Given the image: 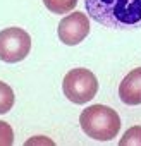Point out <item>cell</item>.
Here are the masks:
<instances>
[{
	"instance_id": "obj_1",
	"label": "cell",
	"mask_w": 141,
	"mask_h": 146,
	"mask_svg": "<svg viewBox=\"0 0 141 146\" xmlns=\"http://www.w3.org/2000/svg\"><path fill=\"white\" fill-rule=\"evenodd\" d=\"M88 16L115 31L141 29V0H84Z\"/></svg>"
},
{
	"instance_id": "obj_2",
	"label": "cell",
	"mask_w": 141,
	"mask_h": 146,
	"mask_svg": "<svg viewBox=\"0 0 141 146\" xmlns=\"http://www.w3.org/2000/svg\"><path fill=\"white\" fill-rule=\"evenodd\" d=\"M83 132L96 141H110L120 131L119 113L107 105H91L79 115Z\"/></svg>"
},
{
	"instance_id": "obj_3",
	"label": "cell",
	"mask_w": 141,
	"mask_h": 146,
	"mask_svg": "<svg viewBox=\"0 0 141 146\" xmlns=\"http://www.w3.org/2000/svg\"><path fill=\"white\" fill-rule=\"evenodd\" d=\"M62 90L67 100H70L76 105H83L91 102L96 96L98 79L90 69L76 67V69H70L65 74L62 81Z\"/></svg>"
},
{
	"instance_id": "obj_4",
	"label": "cell",
	"mask_w": 141,
	"mask_h": 146,
	"mask_svg": "<svg viewBox=\"0 0 141 146\" xmlns=\"http://www.w3.org/2000/svg\"><path fill=\"white\" fill-rule=\"evenodd\" d=\"M31 50V36L23 28H5L0 31V60L16 64L24 60Z\"/></svg>"
},
{
	"instance_id": "obj_5",
	"label": "cell",
	"mask_w": 141,
	"mask_h": 146,
	"mask_svg": "<svg viewBox=\"0 0 141 146\" xmlns=\"http://www.w3.org/2000/svg\"><path fill=\"white\" fill-rule=\"evenodd\" d=\"M59 40L64 45L74 46L84 41V38L90 35V19L84 12H70L67 14L57 28Z\"/></svg>"
},
{
	"instance_id": "obj_6",
	"label": "cell",
	"mask_w": 141,
	"mask_h": 146,
	"mask_svg": "<svg viewBox=\"0 0 141 146\" xmlns=\"http://www.w3.org/2000/svg\"><path fill=\"white\" fill-rule=\"evenodd\" d=\"M119 96L126 105H141V67L126 74L119 84Z\"/></svg>"
},
{
	"instance_id": "obj_7",
	"label": "cell",
	"mask_w": 141,
	"mask_h": 146,
	"mask_svg": "<svg viewBox=\"0 0 141 146\" xmlns=\"http://www.w3.org/2000/svg\"><path fill=\"white\" fill-rule=\"evenodd\" d=\"M76 4H78V0H43V5L57 16L69 14L76 7Z\"/></svg>"
},
{
	"instance_id": "obj_8",
	"label": "cell",
	"mask_w": 141,
	"mask_h": 146,
	"mask_svg": "<svg viewBox=\"0 0 141 146\" xmlns=\"http://www.w3.org/2000/svg\"><path fill=\"white\" fill-rule=\"evenodd\" d=\"M14 100H16V96H14L12 88L7 83L0 81V115L7 113L14 107Z\"/></svg>"
},
{
	"instance_id": "obj_9",
	"label": "cell",
	"mask_w": 141,
	"mask_h": 146,
	"mask_svg": "<svg viewBox=\"0 0 141 146\" xmlns=\"http://www.w3.org/2000/svg\"><path fill=\"white\" fill-rule=\"evenodd\" d=\"M120 146H141V125H134L126 131L122 139L119 141Z\"/></svg>"
},
{
	"instance_id": "obj_10",
	"label": "cell",
	"mask_w": 141,
	"mask_h": 146,
	"mask_svg": "<svg viewBox=\"0 0 141 146\" xmlns=\"http://www.w3.org/2000/svg\"><path fill=\"white\" fill-rule=\"evenodd\" d=\"M14 143V131L11 124L0 120V146H11Z\"/></svg>"
}]
</instances>
